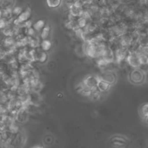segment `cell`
Instances as JSON below:
<instances>
[{"instance_id": "1", "label": "cell", "mask_w": 148, "mask_h": 148, "mask_svg": "<svg viewBox=\"0 0 148 148\" xmlns=\"http://www.w3.org/2000/svg\"><path fill=\"white\" fill-rule=\"evenodd\" d=\"M146 73L139 67L134 68L128 75L130 82L135 85H141L146 80Z\"/></svg>"}, {"instance_id": "2", "label": "cell", "mask_w": 148, "mask_h": 148, "mask_svg": "<svg viewBox=\"0 0 148 148\" xmlns=\"http://www.w3.org/2000/svg\"><path fill=\"white\" fill-rule=\"evenodd\" d=\"M127 60L128 64L134 68L139 67L142 64L140 57L137 52H130L127 56Z\"/></svg>"}, {"instance_id": "3", "label": "cell", "mask_w": 148, "mask_h": 148, "mask_svg": "<svg viewBox=\"0 0 148 148\" xmlns=\"http://www.w3.org/2000/svg\"><path fill=\"white\" fill-rule=\"evenodd\" d=\"M99 80V77L90 75V76H88L83 80V83L85 86H86L87 87L91 90L97 87Z\"/></svg>"}, {"instance_id": "4", "label": "cell", "mask_w": 148, "mask_h": 148, "mask_svg": "<svg viewBox=\"0 0 148 148\" xmlns=\"http://www.w3.org/2000/svg\"><path fill=\"white\" fill-rule=\"evenodd\" d=\"M99 78L101 80H103L110 84H114L117 79L116 75L114 72L111 71H105L102 75L101 76L99 77Z\"/></svg>"}, {"instance_id": "5", "label": "cell", "mask_w": 148, "mask_h": 148, "mask_svg": "<svg viewBox=\"0 0 148 148\" xmlns=\"http://www.w3.org/2000/svg\"><path fill=\"white\" fill-rule=\"evenodd\" d=\"M31 15V10L29 8H27L25 11L23 12L14 21V23L16 25H18L24 23L28 20Z\"/></svg>"}, {"instance_id": "6", "label": "cell", "mask_w": 148, "mask_h": 148, "mask_svg": "<svg viewBox=\"0 0 148 148\" xmlns=\"http://www.w3.org/2000/svg\"><path fill=\"white\" fill-rule=\"evenodd\" d=\"M126 51L125 49L123 48H119L117 49L114 53V58L118 62L121 61L126 57Z\"/></svg>"}, {"instance_id": "7", "label": "cell", "mask_w": 148, "mask_h": 148, "mask_svg": "<svg viewBox=\"0 0 148 148\" xmlns=\"http://www.w3.org/2000/svg\"><path fill=\"white\" fill-rule=\"evenodd\" d=\"M111 85L110 83L99 79L97 87L101 92H106L109 90Z\"/></svg>"}, {"instance_id": "8", "label": "cell", "mask_w": 148, "mask_h": 148, "mask_svg": "<svg viewBox=\"0 0 148 148\" xmlns=\"http://www.w3.org/2000/svg\"><path fill=\"white\" fill-rule=\"evenodd\" d=\"M139 113L143 120L148 115V103H144L140 106Z\"/></svg>"}, {"instance_id": "9", "label": "cell", "mask_w": 148, "mask_h": 148, "mask_svg": "<svg viewBox=\"0 0 148 148\" xmlns=\"http://www.w3.org/2000/svg\"><path fill=\"white\" fill-rule=\"evenodd\" d=\"M45 51L41 49L40 51L37 50V55H36V61H39L40 63L45 62L47 58V55Z\"/></svg>"}, {"instance_id": "10", "label": "cell", "mask_w": 148, "mask_h": 148, "mask_svg": "<svg viewBox=\"0 0 148 148\" xmlns=\"http://www.w3.org/2000/svg\"><path fill=\"white\" fill-rule=\"evenodd\" d=\"M40 47L42 50L47 51L50 50L51 47V42L47 39H43L40 43Z\"/></svg>"}, {"instance_id": "11", "label": "cell", "mask_w": 148, "mask_h": 148, "mask_svg": "<svg viewBox=\"0 0 148 148\" xmlns=\"http://www.w3.org/2000/svg\"><path fill=\"white\" fill-rule=\"evenodd\" d=\"M45 26V21L43 20H39L34 24L33 28L36 31H41Z\"/></svg>"}, {"instance_id": "12", "label": "cell", "mask_w": 148, "mask_h": 148, "mask_svg": "<svg viewBox=\"0 0 148 148\" xmlns=\"http://www.w3.org/2000/svg\"><path fill=\"white\" fill-rule=\"evenodd\" d=\"M50 28L49 25H46L43 29L40 31V38L43 39H46L48 37L49 34H50Z\"/></svg>"}, {"instance_id": "13", "label": "cell", "mask_w": 148, "mask_h": 148, "mask_svg": "<svg viewBox=\"0 0 148 148\" xmlns=\"http://www.w3.org/2000/svg\"><path fill=\"white\" fill-rule=\"evenodd\" d=\"M47 4L51 8H55L60 6L61 0H46Z\"/></svg>"}, {"instance_id": "14", "label": "cell", "mask_w": 148, "mask_h": 148, "mask_svg": "<svg viewBox=\"0 0 148 148\" xmlns=\"http://www.w3.org/2000/svg\"><path fill=\"white\" fill-rule=\"evenodd\" d=\"M4 5L5 9L11 8L14 4V0H2L1 2V5Z\"/></svg>"}, {"instance_id": "15", "label": "cell", "mask_w": 148, "mask_h": 148, "mask_svg": "<svg viewBox=\"0 0 148 148\" xmlns=\"http://www.w3.org/2000/svg\"><path fill=\"white\" fill-rule=\"evenodd\" d=\"M23 12V9L20 6H16L12 10L13 15L18 16Z\"/></svg>"}, {"instance_id": "16", "label": "cell", "mask_w": 148, "mask_h": 148, "mask_svg": "<svg viewBox=\"0 0 148 148\" xmlns=\"http://www.w3.org/2000/svg\"><path fill=\"white\" fill-rule=\"evenodd\" d=\"M143 120V121L145 122V123L147 125H148V115H147Z\"/></svg>"}]
</instances>
